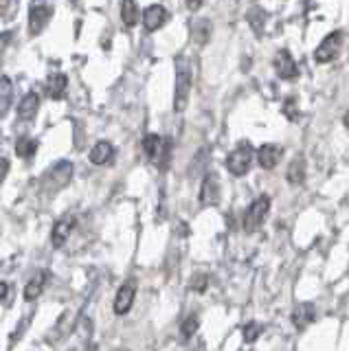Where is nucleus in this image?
I'll return each mask as SVG.
<instances>
[{
    "mask_svg": "<svg viewBox=\"0 0 349 351\" xmlns=\"http://www.w3.org/2000/svg\"><path fill=\"white\" fill-rule=\"evenodd\" d=\"M193 86V69L187 58L176 60V93H173V110L176 112H184V108L189 104Z\"/></svg>",
    "mask_w": 349,
    "mask_h": 351,
    "instance_id": "f257e3e1",
    "label": "nucleus"
},
{
    "mask_svg": "<svg viewBox=\"0 0 349 351\" xmlns=\"http://www.w3.org/2000/svg\"><path fill=\"white\" fill-rule=\"evenodd\" d=\"M73 178V162L71 160H60L56 162L53 167L42 176V186H45V191L53 193V191H60L64 189Z\"/></svg>",
    "mask_w": 349,
    "mask_h": 351,
    "instance_id": "f03ea898",
    "label": "nucleus"
},
{
    "mask_svg": "<svg viewBox=\"0 0 349 351\" xmlns=\"http://www.w3.org/2000/svg\"><path fill=\"white\" fill-rule=\"evenodd\" d=\"M268 211H270V197L268 195H259L246 211V219H244L246 233H253V230H257L261 224H264Z\"/></svg>",
    "mask_w": 349,
    "mask_h": 351,
    "instance_id": "7ed1b4c3",
    "label": "nucleus"
},
{
    "mask_svg": "<svg viewBox=\"0 0 349 351\" xmlns=\"http://www.w3.org/2000/svg\"><path fill=\"white\" fill-rule=\"evenodd\" d=\"M250 165H253V147H250L248 143L233 149L226 158V169L233 176H244L250 169Z\"/></svg>",
    "mask_w": 349,
    "mask_h": 351,
    "instance_id": "20e7f679",
    "label": "nucleus"
},
{
    "mask_svg": "<svg viewBox=\"0 0 349 351\" xmlns=\"http://www.w3.org/2000/svg\"><path fill=\"white\" fill-rule=\"evenodd\" d=\"M341 42H343V31H332L330 36L323 38V42L316 47L314 60L319 64H327V62L336 60L338 51H341Z\"/></svg>",
    "mask_w": 349,
    "mask_h": 351,
    "instance_id": "39448f33",
    "label": "nucleus"
},
{
    "mask_svg": "<svg viewBox=\"0 0 349 351\" xmlns=\"http://www.w3.org/2000/svg\"><path fill=\"white\" fill-rule=\"evenodd\" d=\"M143 149L147 154V158L152 162H165L167 160V154H169V141L167 138H163L158 134H147L143 138Z\"/></svg>",
    "mask_w": 349,
    "mask_h": 351,
    "instance_id": "423d86ee",
    "label": "nucleus"
},
{
    "mask_svg": "<svg viewBox=\"0 0 349 351\" xmlns=\"http://www.w3.org/2000/svg\"><path fill=\"white\" fill-rule=\"evenodd\" d=\"M53 18V7L49 3H38L31 7L29 14V33L31 36H38V33L45 31V27L49 25V20Z\"/></svg>",
    "mask_w": 349,
    "mask_h": 351,
    "instance_id": "0eeeda50",
    "label": "nucleus"
},
{
    "mask_svg": "<svg viewBox=\"0 0 349 351\" xmlns=\"http://www.w3.org/2000/svg\"><path fill=\"white\" fill-rule=\"evenodd\" d=\"M200 204L202 206H215V204H220V180H217L215 173H209L202 180V186H200Z\"/></svg>",
    "mask_w": 349,
    "mask_h": 351,
    "instance_id": "6e6552de",
    "label": "nucleus"
},
{
    "mask_svg": "<svg viewBox=\"0 0 349 351\" xmlns=\"http://www.w3.org/2000/svg\"><path fill=\"white\" fill-rule=\"evenodd\" d=\"M281 158H283V147L275 145V143H266V145H261L257 149V162L264 169H275Z\"/></svg>",
    "mask_w": 349,
    "mask_h": 351,
    "instance_id": "1a4fd4ad",
    "label": "nucleus"
},
{
    "mask_svg": "<svg viewBox=\"0 0 349 351\" xmlns=\"http://www.w3.org/2000/svg\"><path fill=\"white\" fill-rule=\"evenodd\" d=\"M134 294H136V285L132 281H128L125 285H121L115 296V314L123 316L130 312V307L134 303Z\"/></svg>",
    "mask_w": 349,
    "mask_h": 351,
    "instance_id": "9d476101",
    "label": "nucleus"
},
{
    "mask_svg": "<svg viewBox=\"0 0 349 351\" xmlns=\"http://www.w3.org/2000/svg\"><path fill=\"white\" fill-rule=\"evenodd\" d=\"M167 22V9L165 7H160V5H152L145 9V14H143V27L145 31L149 33H154L158 31L163 25Z\"/></svg>",
    "mask_w": 349,
    "mask_h": 351,
    "instance_id": "9b49d317",
    "label": "nucleus"
},
{
    "mask_svg": "<svg viewBox=\"0 0 349 351\" xmlns=\"http://www.w3.org/2000/svg\"><path fill=\"white\" fill-rule=\"evenodd\" d=\"M275 71L281 80H294L297 77V64H294L292 55L288 51H279L277 58H275Z\"/></svg>",
    "mask_w": 349,
    "mask_h": 351,
    "instance_id": "f8f14e48",
    "label": "nucleus"
},
{
    "mask_svg": "<svg viewBox=\"0 0 349 351\" xmlns=\"http://www.w3.org/2000/svg\"><path fill=\"white\" fill-rule=\"evenodd\" d=\"M314 318H316V307L312 303H301L292 312V323L297 329H305L310 323H314Z\"/></svg>",
    "mask_w": 349,
    "mask_h": 351,
    "instance_id": "ddd939ff",
    "label": "nucleus"
},
{
    "mask_svg": "<svg viewBox=\"0 0 349 351\" xmlns=\"http://www.w3.org/2000/svg\"><path fill=\"white\" fill-rule=\"evenodd\" d=\"M73 226H75V219L69 215L62 217L60 222H56V226H53V244H56V248H62L67 244L73 233Z\"/></svg>",
    "mask_w": 349,
    "mask_h": 351,
    "instance_id": "4468645a",
    "label": "nucleus"
},
{
    "mask_svg": "<svg viewBox=\"0 0 349 351\" xmlns=\"http://www.w3.org/2000/svg\"><path fill=\"white\" fill-rule=\"evenodd\" d=\"M38 108H40V97L36 93H27L23 97V101L18 106V119L20 121H31L38 114Z\"/></svg>",
    "mask_w": 349,
    "mask_h": 351,
    "instance_id": "2eb2a0df",
    "label": "nucleus"
},
{
    "mask_svg": "<svg viewBox=\"0 0 349 351\" xmlns=\"http://www.w3.org/2000/svg\"><path fill=\"white\" fill-rule=\"evenodd\" d=\"M91 162L93 165H106V162H112L115 158V147H112V143H108V141H99L97 145L91 149Z\"/></svg>",
    "mask_w": 349,
    "mask_h": 351,
    "instance_id": "dca6fc26",
    "label": "nucleus"
},
{
    "mask_svg": "<svg viewBox=\"0 0 349 351\" xmlns=\"http://www.w3.org/2000/svg\"><path fill=\"white\" fill-rule=\"evenodd\" d=\"M47 277H49V274L45 270H38L34 277L29 279V283L25 285V299L27 301H36L38 296L42 294V290H45V283H47Z\"/></svg>",
    "mask_w": 349,
    "mask_h": 351,
    "instance_id": "f3484780",
    "label": "nucleus"
},
{
    "mask_svg": "<svg viewBox=\"0 0 349 351\" xmlns=\"http://www.w3.org/2000/svg\"><path fill=\"white\" fill-rule=\"evenodd\" d=\"M67 86H69V80L64 73H53L49 77V84H47V90L51 95V99H56V101H60V99H64V95H67Z\"/></svg>",
    "mask_w": 349,
    "mask_h": 351,
    "instance_id": "a211bd4d",
    "label": "nucleus"
},
{
    "mask_svg": "<svg viewBox=\"0 0 349 351\" xmlns=\"http://www.w3.org/2000/svg\"><path fill=\"white\" fill-rule=\"evenodd\" d=\"M12 99H14V86L9 77L0 80V117H5L12 108Z\"/></svg>",
    "mask_w": 349,
    "mask_h": 351,
    "instance_id": "6ab92c4d",
    "label": "nucleus"
},
{
    "mask_svg": "<svg viewBox=\"0 0 349 351\" xmlns=\"http://www.w3.org/2000/svg\"><path fill=\"white\" fill-rule=\"evenodd\" d=\"M286 176H288L290 184H301L305 180V160H303V156H294L290 160Z\"/></svg>",
    "mask_w": 349,
    "mask_h": 351,
    "instance_id": "aec40b11",
    "label": "nucleus"
},
{
    "mask_svg": "<svg viewBox=\"0 0 349 351\" xmlns=\"http://www.w3.org/2000/svg\"><path fill=\"white\" fill-rule=\"evenodd\" d=\"M121 20L125 27H134L139 22V7L134 0H123L121 3Z\"/></svg>",
    "mask_w": 349,
    "mask_h": 351,
    "instance_id": "412c9836",
    "label": "nucleus"
},
{
    "mask_svg": "<svg viewBox=\"0 0 349 351\" xmlns=\"http://www.w3.org/2000/svg\"><path fill=\"white\" fill-rule=\"evenodd\" d=\"M40 143L36 138H18L16 143V154L20 158H34V154L38 152Z\"/></svg>",
    "mask_w": 349,
    "mask_h": 351,
    "instance_id": "4be33fe9",
    "label": "nucleus"
},
{
    "mask_svg": "<svg viewBox=\"0 0 349 351\" xmlns=\"http://www.w3.org/2000/svg\"><path fill=\"white\" fill-rule=\"evenodd\" d=\"M198 327H200V318L195 316V314H189V316L182 321V325H180L182 336H184V338H191L195 332H198Z\"/></svg>",
    "mask_w": 349,
    "mask_h": 351,
    "instance_id": "5701e85b",
    "label": "nucleus"
},
{
    "mask_svg": "<svg viewBox=\"0 0 349 351\" xmlns=\"http://www.w3.org/2000/svg\"><path fill=\"white\" fill-rule=\"evenodd\" d=\"M259 334H261V325H257V323H250V325H246V329H244L246 343H253V340H255Z\"/></svg>",
    "mask_w": 349,
    "mask_h": 351,
    "instance_id": "b1692460",
    "label": "nucleus"
},
{
    "mask_svg": "<svg viewBox=\"0 0 349 351\" xmlns=\"http://www.w3.org/2000/svg\"><path fill=\"white\" fill-rule=\"evenodd\" d=\"M7 173H9V160L7 158H0V186H3Z\"/></svg>",
    "mask_w": 349,
    "mask_h": 351,
    "instance_id": "393cba45",
    "label": "nucleus"
},
{
    "mask_svg": "<svg viewBox=\"0 0 349 351\" xmlns=\"http://www.w3.org/2000/svg\"><path fill=\"white\" fill-rule=\"evenodd\" d=\"M202 3H204V0H187V9L189 11H198L202 7Z\"/></svg>",
    "mask_w": 349,
    "mask_h": 351,
    "instance_id": "a878e982",
    "label": "nucleus"
},
{
    "mask_svg": "<svg viewBox=\"0 0 349 351\" xmlns=\"http://www.w3.org/2000/svg\"><path fill=\"white\" fill-rule=\"evenodd\" d=\"M7 294H9V285L5 281H0V303L7 299Z\"/></svg>",
    "mask_w": 349,
    "mask_h": 351,
    "instance_id": "bb28decb",
    "label": "nucleus"
}]
</instances>
